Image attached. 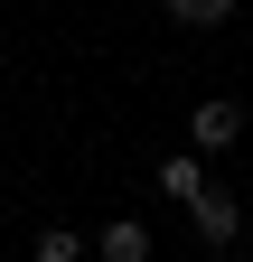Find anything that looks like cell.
<instances>
[{
	"label": "cell",
	"instance_id": "5",
	"mask_svg": "<svg viewBox=\"0 0 253 262\" xmlns=\"http://www.w3.org/2000/svg\"><path fill=\"white\" fill-rule=\"evenodd\" d=\"M85 253V234H38V262H75Z\"/></svg>",
	"mask_w": 253,
	"mask_h": 262
},
{
	"label": "cell",
	"instance_id": "3",
	"mask_svg": "<svg viewBox=\"0 0 253 262\" xmlns=\"http://www.w3.org/2000/svg\"><path fill=\"white\" fill-rule=\"evenodd\" d=\"M94 253H103V262H150V234L122 215V225H103V234H94Z\"/></svg>",
	"mask_w": 253,
	"mask_h": 262
},
{
	"label": "cell",
	"instance_id": "1",
	"mask_svg": "<svg viewBox=\"0 0 253 262\" xmlns=\"http://www.w3.org/2000/svg\"><path fill=\"white\" fill-rule=\"evenodd\" d=\"M187 141H197V150H235L244 141V103H225V94L197 103V113H187Z\"/></svg>",
	"mask_w": 253,
	"mask_h": 262
},
{
	"label": "cell",
	"instance_id": "2",
	"mask_svg": "<svg viewBox=\"0 0 253 262\" xmlns=\"http://www.w3.org/2000/svg\"><path fill=\"white\" fill-rule=\"evenodd\" d=\"M187 206H197V234H206L216 253L235 244V225H244V215H235V196H225V187H197V196H187Z\"/></svg>",
	"mask_w": 253,
	"mask_h": 262
},
{
	"label": "cell",
	"instance_id": "4",
	"mask_svg": "<svg viewBox=\"0 0 253 262\" xmlns=\"http://www.w3.org/2000/svg\"><path fill=\"white\" fill-rule=\"evenodd\" d=\"M160 10H169L178 28H225V19H235V0H160Z\"/></svg>",
	"mask_w": 253,
	"mask_h": 262
}]
</instances>
